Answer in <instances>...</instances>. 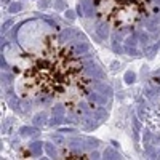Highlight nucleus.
<instances>
[{
    "label": "nucleus",
    "instance_id": "obj_1",
    "mask_svg": "<svg viewBox=\"0 0 160 160\" xmlns=\"http://www.w3.org/2000/svg\"><path fill=\"white\" fill-rule=\"evenodd\" d=\"M54 42L47 43L39 56L31 61L24 72L23 85L32 96L61 101L82 91L85 75L77 58Z\"/></svg>",
    "mask_w": 160,
    "mask_h": 160
},
{
    "label": "nucleus",
    "instance_id": "obj_2",
    "mask_svg": "<svg viewBox=\"0 0 160 160\" xmlns=\"http://www.w3.org/2000/svg\"><path fill=\"white\" fill-rule=\"evenodd\" d=\"M149 0H96V8L107 23L127 27L140 21L147 11Z\"/></svg>",
    "mask_w": 160,
    "mask_h": 160
}]
</instances>
